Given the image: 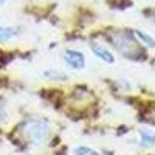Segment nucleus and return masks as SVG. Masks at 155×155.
Returning a JSON list of instances; mask_svg holds the SVG:
<instances>
[{"instance_id": "1", "label": "nucleus", "mask_w": 155, "mask_h": 155, "mask_svg": "<svg viewBox=\"0 0 155 155\" xmlns=\"http://www.w3.org/2000/svg\"><path fill=\"white\" fill-rule=\"evenodd\" d=\"M20 132L30 144L39 146L48 138L50 124L44 120H28L20 126Z\"/></svg>"}, {"instance_id": "7", "label": "nucleus", "mask_w": 155, "mask_h": 155, "mask_svg": "<svg viewBox=\"0 0 155 155\" xmlns=\"http://www.w3.org/2000/svg\"><path fill=\"white\" fill-rule=\"evenodd\" d=\"M16 34V28L11 27H0V42H5Z\"/></svg>"}, {"instance_id": "6", "label": "nucleus", "mask_w": 155, "mask_h": 155, "mask_svg": "<svg viewBox=\"0 0 155 155\" xmlns=\"http://www.w3.org/2000/svg\"><path fill=\"white\" fill-rule=\"evenodd\" d=\"M135 36L140 39V41H143V44H146L147 47H150V48H153V47H155V41H153V37H152V36H149L146 31H143V30H137V31H135Z\"/></svg>"}, {"instance_id": "5", "label": "nucleus", "mask_w": 155, "mask_h": 155, "mask_svg": "<svg viewBox=\"0 0 155 155\" xmlns=\"http://www.w3.org/2000/svg\"><path fill=\"white\" fill-rule=\"evenodd\" d=\"M42 76L45 78V79H50V81H64V79H67V74L65 73H62L59 70H54V68L45 70L42 73Z\"/></svg>"}, {"instance_id": "2", "label": "nucleus", "mask_w": 155, "mask_h": 155, "mask_svg": "<svg viewBox=\"0 0 155 155\" xmlns=\"http://www.w3.org/2000/svg\"><path fill=\"white\" fill-rule=\"evenodd\" d=\"M64 62L73 70H84L85 68V56L79 50H65L64 51Z\"/></svg>"}, {"instance_id": "3", "label": "nucleus", "mask_w": 155, "mask_h": 155, "mask_svg": "<svg viewBox=\"0 0 155 155\" xmlns=\"http://www.w3.org/2000/svg\"><path fill=\"white\" fill-rule=\"evenodd\" d=\"M90 48H92L93 54H95L98 59H101L102 62H106V64H115V61H116L115 54L112 53L109 48H106L104 45H99V44L92 42V44H90Z\"/></svg>"}, {"instance_id": "10", "label": "nucleus", "mask_w": 155, "mask_h": 155, "mask_svg": "<svg viewBox=\"0 0 155 155\" xmlns=\"http://www.w3.org/2000/svg\"><path fill=\"white\" fill-rule=\"evenodd\" d=\"M3 3H5V0H0V6H3Z\"/></svg>"}, {"instance_id": "9", "label": "nucleus", "mask_w": 155, "mask_h": 155, "mask_svg": "<svg viewBox=\"0 0 155 155\" xmlns=\"http://www.w3.org/2000/svg\"><path fill=\"white\" fill-rule=\"evenodd\" d=\"M5 120H6V110L3 104H0V123H3Z\"/></svg>"}, {"instance_id": "8", "label": "nucleus", "mask_w": 155, "mask_h": 155, "mask_svg": "<svg viewBox=\"0 0 155 155\" xmlns=\"http://www.w3.org/2000/svg\"><path fill=\"white\" fill-rule=\"evenodd\" d=\"M74 155H101L99 152H96L92 147H87V146H79L74 149Z\"/></svg>"}, {"instance_id": "4", "label": "nucleus", "mask_w": 155, "mask_h": 155, "mask_svg": "<svg viewBox=\"0 0 155 155\" xmlns=\"http://www.w3.org/2000/svg\"><path fill=\"white\" fill-rule=\"evenodd\" d=\"M140 141H141V146L143 147H152L153 143H155V135L152 130H146V129H143V130H140Z\"/></svg>"}]
</instances>
